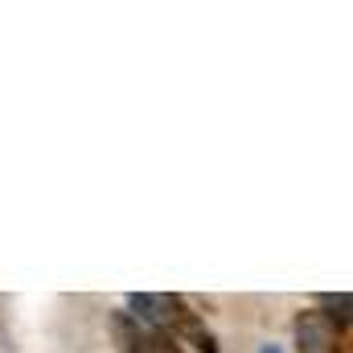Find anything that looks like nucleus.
Listing matches in <instances>:
<instances>
[{"mask_svg":"<svg viewBox=\"0 0 353 353\" xmlns=\"http://www.w3.org/2000/svg\"><path fill=\"white\" fill-rule=\"evenodd\" d=\"M132 308H136L140 321H148L152 329H165V304H161V296H132Z\"/></svg>","mask_w":353,"mask_h":353,"instance_id":"20e7f679","label":"nucleus"},{"mask_svg":"<svg viewBox=\"0 0 353 353\" xmlns=\"http://www.w3.org/2000/svg\"><path fill=\"white\" fill-rule=\"evenodd\" d=\"M193 345H197V350H201V353H218V341H214L210 333H201V337H197Z\"/></svg>","mask_w":353,"mask_h":353,"instance_id":"39448f33","label":"nucleus"},{"mask_svg":"<svg viewBox=\"0 0 353 353\" xmlns=\"http://www.w3.org/2000/svg\"><path fill=\"white\" fill-rule=\"evenodd\" d=\"M296 345H300V353H337V329L325 321V312H300Z\"/></svg>","mask_w":353,"mask_h":353,"instance_id":"f257e3e1","label":"nucleus"},{"mask_svg":"<svg viewBox=\"0 0 353 353\" xmlns=\"http://www.w3.org/2000/svg\"><path fill=\"white\" fill-rule=\"evenodd\" d=\"M111 333H115L119 353H152V337H148V329H144L132 312H115V316H111Z\"/></svg>","mask_w":353,"mask_h":353,"instance_id":"f03ea898","label":"nucleus"},{"mask_svg":"<svg viewBox=\"0 0 353 353\" xmlns=\"http://www.w3.org/2000/svg\"><path fill=\"white\" fill-rule=\"evenodd\" d=\"M259 353H283V350H279V345H263Z\"/></svg>","mask_w":353,"mask_h":353,"instance_id":"423d86ee","label":"nucleus"},{"mask_svg":"<svg viewBox=\"0 0 353 353\" xmlns=\"http://www.w3.org/2000/svg\"><path fill=\"white\" fill-rule=\"evenodd\" d=\"M321 304H325V308H333L325 321H329L337 333H345V329H350V292H341V296H321Z\"/></svg>","mask_w":353,"mask_h":353,"instance_id":"7ed1b4c3","label":"nucleus"}]
</instances>
